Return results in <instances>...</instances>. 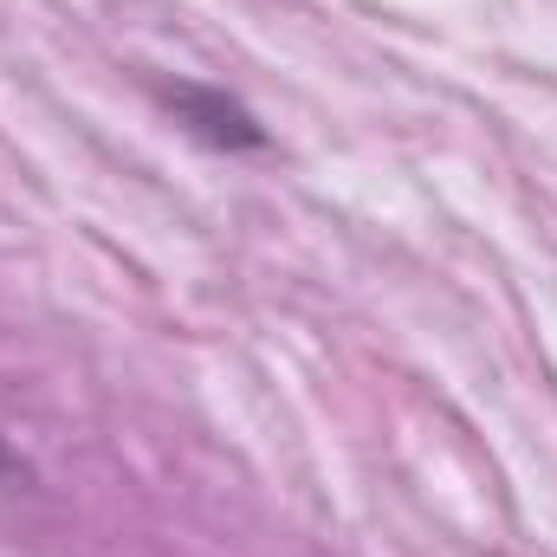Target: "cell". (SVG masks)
I'll return each mask as SVG.
<instances>
[{
  "mask_svg": "<svg viewBox=\"0 0 557 557\" xmlns=\"http://www.w3.org/2000/svg\"><path fill=\"white\" fill-rule=\"evenodd\" d=\"M169 111H175V124H182L188 137L214 143V149H260V143H267V131L253 124V111L234 104V98L214 91V85H175V91H169Z\"/></svg>",
  "mask_w": 557,
  "mask_h": 557,
  "instance_id": "1",
  "label": "cell"
}]
</instances>
